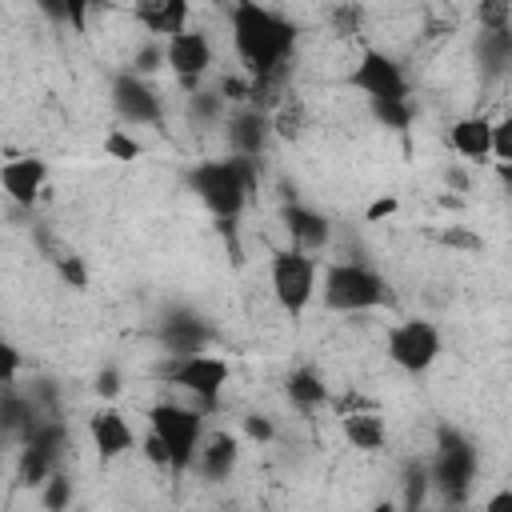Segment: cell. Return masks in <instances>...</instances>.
<instances>
[{
    "instance_id": "41",
    "label": "cell",
    "mask_w": 512,
    "mask_h": 512,
    "mask_svg": "<svg viewBox=\"0 0 512 512\" xmlns=\"http://www.w3.org/2000/svg\"><path fill=\"white\" fill-rule=\"evenodd\" d=\"M16 368H20V352L4 344V384H16Z\"/></svg>"
},
{
    "instance_id": "23",
    "label": "cell",
    "mask_w": 512,
    "mask_h": 512,
    "mask_svg": "<svg viewBox=\"0 0 512 512\" xmlns=\"http://www.w3.org/2000/svg\"><path fill=\"white\" fill-rule=\"evenodd\" d=\"M432 492V468L424 460H408L400 468V504L404 508H420Z\"/></svg>"
},
{
    "instance_id": "27",
    "label": "cell",
    "mask_w": 512,
    "mask_h": 512,
    "mask_svg": "<svg viewBox=\"0 0 512 512\" xmlns=\"http://www.w3.org/2000/svg\"><path fill=\"white\" fill-rule=\"evenodd\" d=\"M40 504H44L48 512H64V508L72 504V480H68L60 468L40 484Z\"/></svg>"
},
{
    "instance_id": "16",
    "label": "cell",
    "mask_w": 512,
    "mask_h": 512,
    "mask_svg": "<svg viewBox=\"0 0 512 512\" xmlns=\"http://www.w3.org/2000/svg\"><path fill=\"white\" fill-rule=\"evenodd\" d=\"M268 136H272V112H264L256 104L232 112V120H228V144H232V152L260 156L264 144H268Z\"/></svg>"
},
{
    "instance_id": "7",
    "label": "cell",
    "mask_w": 512,
    "mask_h": 512,
    "mask_svg": "<svg viewBox=\"0 0 512 512\" xmlns=\"http://www.w3.org/2000/svg\"><path fill=\"white\" fill-rule=\"evenodd\" d=\"M168 360H172V364H168L172 384H180V388H184V392L196 400V408H200V412H216L220 392H224V384H228V376H232L228 360L208 356V352H192V356H168Z\"/></svg>"
},
{
    "instance_id": "12",
    "label": "cell",
    "mask_w": 512,
    "mask_h": 512,
    "mask_svg": "<svg viewBox=\"0 0 512 512\" xmlns=\"http://www.w3.org/2000/svg\"><path fill=\"white\" fill-rule=\"evenodd\" d=\"M44 180H48V164L40 156H16L0 164V188L16 208H32L36 196L44 192Z\"/></svg>"
},
{
    "instance_id": "42",
    "label": "cell",
    "mask_w": 512,
    "mask_h": 512,
    "mask_svg": "<svg viewBox=\"0 0 512 512\" xmlns=\"http://www.w3.org/2000/svg\"><path fill=\"white\" fill-rule=\"evenodd\" d=\"M444 244H464V248L480 252V236H464V232H444Z\"/></svg>"
},
{
    "instance_id": "30",
    "label": "cell",
    "mask_w": 512,
    "mask_h": 512,
    "mask_svg": "<svg viewBox=\"0 0 512 512\" xmlns=\"http://www.w3.org/2000/svg\"><path fill=\"white\" fill-rule=\"evenodd\" d=\"M140 452H144V460H148L152 468L172 472V452H168V444H164V436H160L156 428H148V436L140 440Z\"/></svg>"
},
{
    "instance_id": "38",
    "label": "cell",
    "mask_w": 512,
    "mask_h": 512,
    "mask_svg": "<svg viewBox=\"0 0 512 512\" xmlns=\"http://www.w3.org/2000/svg\"><path fill=\"white\" fill-rule=\"evenodd\" d=\"M92 4H96V0H68V28H72V32H84V28H88Z\"/></svg>"
},
{
    "instance_id": "28",
    "label": "cell",
    "mask_w": 512,
    "mask_h": 512,
    "mask_svg": "<svg viewBox=\"0 0 512 512\" xmlns=\"http://www.w3.org/2000/svg\"><path fill=\"white\" fill-rule=\"evenodd\" d=\"M104 152H108L112 160H140V156H144L140 140H136L128 128H108V136H104Z\"/></svg>"
},
{
    "instance_id": "31",
    "label": "cell",
    "mask_w": 512,
    "mask_h": 512,
    "mask_svg": "<svg viewBox=\"0 0 512 512\" xmlns=\"http://www.w3.org/2000/svg\"><path fill=\"white\" fill-rule=\"evenodd\" d=\"M56 272H60V280H64L68 288H76V292L88 288V264H84L80 256H60V260H56Z\"/></svg>"
},
{
    "instance_id": "25",
    "label": "cell",
    "mask_w": 512,
    "mask_h": 512,
    "mask_svg": "<svg viewBox=\"0 0 512 512\" xmlns=\"http://www.w3.org/2000/svg\"><path fill=\"white\" fill-rule=\"evenodd\" d=\"M160 68H168V40L148 36V40L136 48V56H132V72H136V76H152V72H160Z\"/></svg>"
},
{
    "instance_id": "29",
    "label": "cell",
    "mask_w": 512,
    "mask_h": 512,
    "mask_svg": "<svg viewBox=\"0 0 512 512\" xmlns=\"http://www.w3.org/2000/svg\"><path fill=\"white\" fill-rule=\"evenodd\" d=\"M476 24L480 28H504V24H512V0H480L476 4Z\"/></svg>"
},
{
    "instance_id": "33",
    "label": "cell",
    "mask_w": 512,
    "mask_h": 512,
    "mask_svg": "<svg viewBox=\"0 0 512 512\" xmlns=\"http://www.w3.org/2000/svg\"><path fill=\"white\" fill-rule=\"evenodd\" d=\"M332 24H336V32H340V36H356V32H360V24H364L360 4H340V8L332 12Z\"/></svg>"
},
{
    "instance_id": "35",
    "label": "cell",
    "mask_w": 512,
    "mask_h": 512,
    "mask_svg": "<svg viewBox=\"0 0 512 512\" xmlns=\"http://www.w3.org/2000/svg\"><path fill=\"white\" fill-rule=\"evenodd\" d=\"M96 396H104V400H116L120 396V372H116V364H104L100 372H96Z\"/></svg>"
},
{
    "instance_id": "18",
    "label": "cell",
    "mask_w": 512,
    "mask_h": 512,
    "mask_svg": "<svg viewBox=\"0 0 512 512\" xmlns=\"http://www.w3.org/2000/svg\"><path fill=\"white\" fill-rule=\"evenodd\" d=\"M472 52H476V64H480V72L488 80L504 76L512 68V24H504V28H480Z\"/></svg>"
},
{
    "instance_id": "34",
    "label": "cell",
    "mask_w": 512,
    "mask_h": 512,
    "mask_svg": "<svg viewBox=\"0 0 512 512\" xmlns=\"http://www.w3.org/2000/svg\"><path fill=\"white\" fill-rule=\"evenodd\" d=\"M492 156L496 160H512V112L492 124Z\"/></svg>"
},
{
    "instance_id": "10",
    "label": "cell",
    "mask_w": 512,
    "mask_h": 512,
    "mask_svg": "<svg viewBox=\"0 0 512 512\" xmlns=\"http://www.w3.org/2000/svg\"><path fill=\"white\" fill-rule=\"evenodd\" d=\"M208 68H212V44L204 32L184 28L168 40V72L180 80L184 92H196L200 80L208 76Z\"/></svg>"
},
{
    "instance_id": "39",
    "label": "cell",
    "mask_w": 512,
    "mask_h": 512,
    "mask_svg": "<svg viewBox=\"0 0 512 512\" xmlns=\"http://www.w3.org/2000/svg\"><path fill=\"white\" fill-rule=\"evenodd\" d=\"M396 208H400V200H396V196H380V200H372V204H368V212H364V220H368V224H376V220H384V216H392Z\"/></svg>"
},
{
    "instance_id": "9",
    "label": "cell",
    "mask_w": 512,
    "mask_h": 512,
    "mask_svg": "<svg viewBox=\"0 0 512 512\" xmlns=\"http://www.w3.org/2000/svg\"><path fill=\"white\" fill-rule=\"evenodd\" d=\"M348 88H356L364 100H408L404 68L380 48H364L360 52L356 68L348 72Z\"/></svg>"
},
{
    "instance_id": "32",
    "label": "cell",
    "mask_w": 512,
    "mask_h": 512,
    "mask_svg": "<svg viewBox=\"0 0 512 512\" xmlns=\"http://www.w3.org/2000/svg\"><path fill=\"white\" fill-rule=\"evenodd\" d=\"M244 436L256 440V444H272V440H276V424H272L264 412H248V416H244Z\"/></svg>"
},
{
    "instance_id": "2",
    "label": "cell",
    "mask_w": 512,
    "mask_h": 512,
    "mask_svg": "<svg viewBox=\"0 0 512 512\" xmlns=\"http://www.w3.org/2000/svg\"><path fill=\"white\" fill-rule=\"evenodd\" d=\"M260 156H224V160H200L188 172V188L200 196V204L216 216V220H236L248 204V192H256L260 184Z\"/></svg>"
},
{
    "instance_id": "14",
    "label": "cell",
    "mask_w": 512,
    "mask_h": 512,
    "mask_svg": "<svg viewBox=\"0 0 512 512\" xmlns=\"http://www.w3.org/2000/svg\"><path fill=\"white\" fill-rule=\"evenodd\" d=\"M280 216H284V228H288V236H292L296 248H304V252H324L328 248L332 224H328L324 212H316V208H308L300 200H288Z\"/></svg>"
},
{
    "instance_id": "44",
    "label": "cell",
    "mask_w": 512,
    "mask_h": 512,
    "mask_svg": "<svg viewBox=\"0 0 512 512\" xmlns=\"http://www.w3.org/2000/svg\"><path fill=\"white\" fill-rule=\"evenodd\" d=\"M444 180H448V184H452V188H464V176H460V172H456V168H448V172H444Z\"/></svg>"
},
{
    "instance_id": "22",
    "label": "cell",
    "mask_w": 512,
    "mask_h": 512,
    "mask_svg": "<svg viewBox=\"0 0 512 512\" xmlns=\"http://www.w3.org/2000/svg\"><path fill=\"white\" fill-rule=\"evenodd\" d=\"M304 124H308V112H304V100L296 92H288L276 108H272V132L280 140H300L304 136Z\"/></svg>"
},
{
    "instance_id": "21",
    "label": "cell",
    "mask_w": 512,
    "mask_h": 512,
    "mask_svg": "<svg viewBox=\"0 0 512 512\" xmlns=\"http://www.w3.org/2000/svg\"><path fill=\"white\" fill-rule=\"evenodd\" d=\"M284 392H288V404L300 408V412H316V408L328 404V384H324V376H320L316 368H308V364L288 372Z\"/></svg>"
},
{
    "instance_id": "17",
    "label": "cell",
    "mask_w": 512,
    "mask_h": 512,
    "mask_svg": "<svg viewBox=\"0 0 512 512\" xmlns=\"http://www.w3.org/2000/svg\"><path fill=\"white\" fill-rule=\"evenodd\" d=\"M236 460H240V440L232 436V432H208L204 440H200V452H196V472L204 476V480H228L232 472H236Z\"/></svg>"
},
{
    "instance_id": "36",
    "label": "cell",
    "mask_w": 512,
    "mask_h": 512,
    "mask_svg": "<svg viewBox=\"0 0 512 512\" xmlns=\"http://www.w3.org/2000/svg\"><path fill=\"white\" fill-rule=\"evenodd\" d=\"M168 4H172V0H132V12H136V20L152 32V24L164 16V8H168Z\"/></svg>"
},
{
    "instance_id": "11",
    "label": "cell",
    "mask_w": 512,
    "mask_h": 512,
    "mask_svg": "<svg viewBox=\"0 0 512 512\" xmlns=\"http://www.w3.org/2000/svg\"><path fill=\"white\" fill-rule=\"evenodd\" d=\"M112 108L124 124H160V116H164L156 88L144 76H136L132 68L112 76Z\"/></svg>"
},
{
    "instance_id": "20",
    "label": "cell",
    "mask_w": 512,
    "mask_h": 512,
    "mask_svg": "<svg viewBox=\"0 0 512 512\" xmlns=\"http://www.w3.org/2000/svg\"><path fill=\"white\" fill-rule=\"evenodd\" d=\"M340 432L356 452H380L388 444V428L384 416H376L372 408H352L340 416Z\"/></svg>"
},
{
    "instance_id": "43",
    "label": "cell",
    "mask_w": 512,
    "mask_h": 512,
    "mask_svg": "<svg viewBox=\"0 0 512 512\" xmlns=\"http://www.w3.org/2000/svg\"><path fill=\"white\" fill-rule=\"evenodd\" d=\"M496 176L504 188H512V160H496Z\"/></svg>"
},
{
    "instance_id": "13",
    "label": "cell",
    "mask_w": 512,
    "mask_h": 512,
    "mask_svg": "<svg viewBox=\"0 0 512 512\" xmlns=\"http://www.w3.org/2000/svg\"><path fill=\"white\" fill-rule=\"evenodd\" d=\"M156 336H160V348L168 356H192V352H204L212 344V328L196 312H168L160 320Z\"/></svg>"
},
{
    "instance_id": "5",
    "label": "cell",
    "mask_w": 512,
    "mask_h": 512,
    "mask_svg": "<svg viewBox=\"0 0 512 512\" xmlns=\"http://www.w3.org/2000/svg\"><path fill=\"white\" fill-rule=\"evenodd\" d=\"M148 428H156L172 452V476H184L192 464H196V452H200V440H204V412L192 404H152L148 408Z\"/></svg>"
},
{
    "instance_id": "24",
    "label": "cell",
    "mask_w": 512,
    "mask_h": 512,
    "mask_svg": "<svg viewBox=\"0 0 512 512\" xmlns=\"http://www.w3.org/2000/svg\"><path fill=\"white\" fill-rule=\"evenodd\" d=\"M368 108H372V120L376 124H384V128H392V132H408V124H412V100H368Z\"/></svg>"
},
{
    "instance_id": "15",
    "label": "cell",
    "mask_w": 512,
    "mask_h": 512,
    "mask_svg": "<svg viewBox=\"0 0 512 512\" xmlns=\"http://www.w3.org/2000/svg\"><path fill=\"white\" fill-rule=\"evenodd\" d=\"M88 432H92V444H96V456L108 464V460H116V456H128L140 440H136V432H132V424L116 412V408H100L92 420H88Z\"/></svg>"
},
{
    "instance_id": "40",
    "label": "cell",
    "mask_w": 512,
    "mask_h": 512,
    "mask_svg": "<svg viewBox=\"0 0 512 512\" xmlns=\"http://www.w3.org/2000/svg\"><path fill=\"white\" fill-rule=\"evenodd\" d=\"M484 512H512V488H500L484 500Z\"/></svg>"
},
{
    "instance_id": "4",
    "label": "cell",
    "mask_w": 512,
    "mask_h": 512,
    "mask_svg": "<svg viewBox=\"0 0 512 512\" xmlns=\"http://www.w3.org/2000/svg\"><path fill=\"white\" fill-rule=\"evenodd\" d=\"M476 464H480L476 444L460 428L440 424L436 428V452L428 460V468H432V492H440L444 504H464L468 492H472V480H476Z\"/></svg>"
},
{
    "instance_id": "19",
    "label": "cell",
    "mask_w": 512,
    "mask_h": 512,
    "mask_svg": "<svg viewBox=\"0 0 512 512\" xmlns=\"http://www.w3.org/2000/svg\"><path fill=\"white\" fill-rule=\"evenodd\" d=\"M448 144H452L456 156H464V160H472V164L488 160V156H492V120H484V116H464V120H456V124L448 128Z\"/></svg>"
},
{
    "instance_id": "8",
    "label": "cell",
    "mask_w": 512,
    "mask_h": 512,
    "mask_svg": "<svg viewBox=\"0 0 512 512\" xmlns=\"http://www.w3.org/2000/svg\"><path fill=\"white\" fill-rule=\"evenodd\" d=\"M388 360L396 368H404L408 376H420L436 364L440 356V328L432 320H404V324H392L388 328Z\"/></svg>"
},
{
    "instance_id": "1",
    "label": "cell",
    "mask_w": 512,
    "mask_h": 512,
    "mask_svg": "<svg viewBox=\"0 0 512 512\" xmlns=\"http://www.w3.org/2000/svg\"><path fill=\"white\" fill-rule=\"evenodd\" d=\"M232 24V48L248 76H276L288 72L296 52V24L280 12H272L260 0H236L228 12Z\"/></svg>"
},
{
    "instance_id": "3",
    "label": "cell",
    "mask_w": 512,
    "mask_h": 512,
    "mask_svg": "<svg viewBox=\"0 0 512 512\" xmlns=\"http://www.w3.org/2000/svg\"><path fill=\"white\" fill-rule=\"evenodd\" d=\"M320 300L328 312H372V308H384L392 304V288L388 280L360 264V260H336L328 264L324 280H320Z\"/></svg>"
},
{
    "instance_id": "37",
    "label": "cell",
    "mask_w": 512,
    "mask_h": 512,
    "mask_svg": "<svg viewBox=\"0 0 512 512\" xmlns=\"http://www.w3.org/2000/svg\"><path fill=\"white\" fill-rule=\"evenodd\" d=\"M32 4H36V12H40L48 24L68 28V0H32Z\"/></svg>"
},
{
    "instance_id": "26",
    "label": "cell",
    "mask_w": 512,
    "mask_h": 512,
    "mask_svg": "<svg viewBox=\"0 0 512 512\" xmlns=\"http://www.w3.org/2000/svg\"><path fill=\"white\" fill-rule=\"evenodd\" d=\"M224 92H204V88H196V92H188V116L196 120V124H216L220 116H224Z\"/></svg>"
},
{
    "instance_id": "6",
    "label": "cell",
    "mask_w": 512,
    "mask_h": 512,
    "mask_svg": "<svg viewBox=\"0 0 512 512\" xmlns=\"http://www.w3.org/2000/svg\"><path fill=\"white\" fill-rule=\"evenodd\" d=\"M268 280H272V296L288 316H304V308L316 296V260L304 248H284L272 256L268 264Z\"/></svg>"
}]
</instances>
